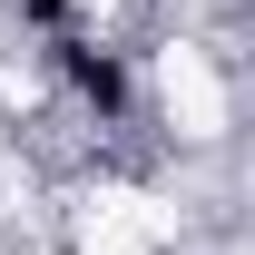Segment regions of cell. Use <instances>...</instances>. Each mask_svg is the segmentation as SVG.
<instances>
[{"label": "cell", "instance_id": "obj_1", "mask_svg": "<svg viewBox=\"0 0 255 255\" xmlns=\"http://www.w3.org/2000/svg\"><path fill=\"white\" fill-rule=\"evenodd\" d=\"M59 69H69V89L89 98L98 118H128V69L108 59V49H89V39H59Z\"/></svg>", "mask_w": 255, "mask_h": 255}, {"label": "cell", "instance_id": "obj_2", "mask_svg": "<svg viewBox=\"0 0 255 255\" xmlns=\"http://www.w3.org/2000/svg\"><path fill=\"white\" fill-rule=\"evenodd\" d=\"M20 10H30V20H39V30H49V20H59V10H69V0H20Z\"/></svg>", "mask_w": 255, "mask_h": 255}]
</instances>
